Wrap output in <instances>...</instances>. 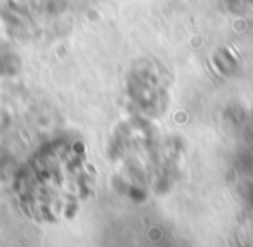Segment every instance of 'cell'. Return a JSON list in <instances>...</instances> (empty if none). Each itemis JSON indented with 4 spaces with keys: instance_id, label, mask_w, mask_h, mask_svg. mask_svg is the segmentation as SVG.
Listing matches in <instances>:
<instances>
[{
    "instance_id": "obj_1",
    "label": "cell",
    "mask_w": 253,
    "mask_h": 247,
    "mask_svg": "<svg viewBox=\"0 0 253 247\" xmlns=\"http://www.w3.org/2000/svg\"><path fill=\"white\" fill-rule=\"evenodd\" d=\"M84 161L73 149L39 159L25 176V199L33 212L54 219L75 206L84 187Z\"/></svg>"
}]
</instances>
